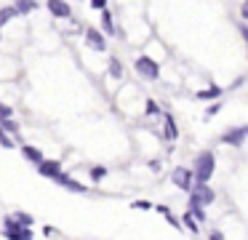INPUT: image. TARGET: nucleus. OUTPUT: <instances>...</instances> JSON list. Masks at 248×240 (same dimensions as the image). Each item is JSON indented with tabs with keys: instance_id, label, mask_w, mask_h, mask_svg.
Returning a JSON list of instances; mask_svg holds the SVG:
<instances>
[{
	"instance_id": "obj_1",
	"label": "nucleus",
	"mask_w": 248,
	"mask_h": 240,
	"mask_svg": "<svg viewBox=\"0 0 248 240\" xmlns=\"http://www.w3.org/2000/svg\"><path fill=\"white\" fill-rule=\"evenodd\" d=\"M214 171H216V155L211 152V149H203V152L195 158V163H192L195 181H211Z\"/></svg>"
},
{
	"instance_id": "obj_2",
	"label": "nucleus",
	"mask_w": 248,
	"mask_h": 240,
	"mask_svg": "<svg viewBox=\"0 0 248 240\" xmlns=\"http://www.w3.org/2000/svg\"><path fill=\"white\" fill-rule=\"evenodd\" d=\"M3 238H11V240H32L35 232H32V227H27V224H19L16 219L11 216V213H6V216H3Z\"/></svg>"
},
{
	"instance_id": "obj_3",
	"label": "nucleus",
	"mask_w": 248,
	"mask_h": 240,
	"mask_svg": "<svg viewBox=\"0 0 248 240\" xmlns=\"http://www.w3.org/2000/svg\"><path fill=\"white\" fill-rule=\"evenodd\" d=\"M214 197H216V192L208 187V181H198V184H192V190H189L187 206H211Z\"/></svg>"
},
{
	"instance_id": "obj_4",
	"label": "nucleus",
	"mask_w": 248,
	"mask_h": 240,
	"mask_svg": "<svg viewBox=\"0 0 248 240\" xmlns=\"http://www.w3.org/2000/svg\"><path fill=\"white\" fill-rule=\"evenodd\" d=\"M134 69H136V75L144 78V80H157L160 78V67H157V62L150 59V56H139L134 62Z\"/></svg>"
},
{
	"instance_id": "obj_5",
	"label": "nucleus",
	"mask_w": 248,
	"mask_h": 240,
	"mask_svg": "<svg viewBox=\"0 0 248 240\" xmlns=\"http://www.w3.org/2000/svg\"><path fill=\"white\" fill-rule=\"evenodd\" d=\"M171 181L179 187V190L189 192L192 190V181H195V174L189 168H184V165H176V168L171 171Z\"/></svg>"
},
{
	"instance_id": "obj_6",
	"label": "nucleus",
	"mask_w": 248,
	"mask_h": 240,
	"mask_svg": "<svg viewBox=\"0 0 248 240\" xmlns=\"http://www.w3.org/2000/svg\"><path fill=\"white\" fill-rule=\"evenodd\" d=\"M86 43L93 48V51H107V37H104L102 30H96V27H88L86 30Z\"/></svg>"
},
{
	"instance_id": "obj_7",
	"label": "nucleus",
	"mask_w": 248,
	"mask_h": 240,
	"mask_svg": "<svg viewBox=\"0 0 248 240\" xmlns=\"http://www.w3.org/2000/svg\"><path fill=\"white\" fill-rule=\"evenodd\" d=\"M35 171H38L40 176H46V179H56V176L62 174V163L59 160H40V163H35Z\"/></svg>"
},
{
	"instance_id": "obj_8",
	"label": "nucleus",
	"mask_w": 248,
	"mask_h": 240,
	"mask_svg": "<svg viewBox=\"0 0 248 240\" xmlns=\"http://www.w3.org/2000/svg\"><path fill=\"white\" fill-rule=\"evenodd\" d=\"M54 181H56V184H59V187H64V190L75 192V195H86V192H88V187H86V184H80V181H75V179H72L70 174H64V171H62V174L56 176Z\"/></svg>"
},
{
	"instance_id": "obj_9",
	"label": "nucleus",
	"mask_w": 248,
	"mask_h": 240,
	"mask_svg": "<svg viewBox=\"0 0 248 240\" xmlns=\"http://www.w3.org/2000/svg\"><path fill=\"white\" fill-rule=\"evenodd\" d=\"M246 136H248V126H243V128H230V131H224L221 142H224L227 147H240V144L246 142Z\"/></svg>"
},
{
	"instance_id": "obj_10",
	"label": "nucleus",
	"mask_w": 248,
	"mask_h": 240,
	"mask_svg": "<svg viewBox=\"0 0 248 240\" xmlns=\"http://www.w3.org/2000/svg\"><path fill=\"white\" fill-rule=\"evenodd\" d=\"M46 8H48L56 19H67V16L72 14V8H70V3H67V0H48V3H46Z\"/></svg>"
},
{
	"instance_id": "obj_11",
	"label": "nucleus",
	"mask_w": 248,
	"mask_h": 240,
	"mask_svg": "<svg viewBox=\"0 0 248 240\" xmlns=\"http://www.w3.org/2000/svg\"><path fill=\"white\" fill-rule=\"evenodd\" d=\"M163 136L168 139V142H176L179 139V128H176V120H173L171 115L163 117Z\"/></svg>"
},
{
	"instance_id": "obj_12",
	"label": "nucleus",
	"mask_w": 248,
	"mask_h": 240,
	"mask_svg": "<svg viewBox=\"0 0 248 240\" xmlns=\"http://www.w3.org/2000/svg\"><path fill=\"white\" fill-rule=\"evenodd\" d=\"M219 96H221V88H219V85H211V88H205V91H198V94H195V99L214 101V99H219Z\"/></svg>"
},
{
	"instance_id": "obj_13",
	"label": "nucleus",
	"mask_w": 248,
	"mask_h": 240,
	"mask_svg": "<svg viewBox=\"0 0 248 240\" xmlns=\"http://www.w3.org/2000/svg\"><path fill=\"white\" fill-rule=\"evenodd\" d=\"M14 8H16V14H32V11H38V3L35 0H14Z\"/></svg>"
},
{
	"instance_id": "obj_14",
	"label": "nucleus",
	"mask_w": 248,
	"mask_h": 240,
	"mask_svg": "<svg viewBox=\"0 0 248 240\" xmlns=\"http://www.w3.org/2000/svg\"><path fill=\"white\" fill-rule=\"evenodd\" d=\"M102 32L104 35H115V21H112L109 8H102Z\"/></svg>"
},
{
	"instance_id": "obj_15",
	"label": "nucleus",
	"mask_w": 248,
	"mask_h": 240,
	"mask_svg": "<svg viewBox=\"0 0 248 240\" xmlns=\"http://www.w3.org/2000/svg\"><path fill=\"white\" fill-rule=\"evenodd\" d=\"M107 69H109V75H112L115 80L123 78V64H120L118 56H109V59H107Z\"/></svg>"
},
{
	"instance_id": "obj_16",
	"label": "nucleus",
	"mask_w": 248,
	"mask_h": 240,
	"mask_svg": "<svg viewBox=\"0 0 248 240\" xmlns=\"http://www.w3.org/2000/svg\"><path fill=\"white\" fill-rule=\"evenodd\" d=\"M22 155L30 160V163H40V160H43V152L35 149V147H30V144H24V147H22Z\"/></svg>"
},
{
	"instance_id": "obj_17",
	"label": "nucleus",
	"mask_w": 248,
	"mask_h": 240,
	"mask_svg": "<svg viewBox=\"0 0 248 240\" xmlns=\"http://www.w3.org/2000/svg\"><path fill=\"white\" fill-rule=\"evenodd\" d=\"M182 227H184V229H189V232H192V235H198V232H200V227H198V219H195V216H192V213H189V211H187V213H184V216H182Z\"/></svg>"
},
{
	"instance_id": "obj_18",
	"label": "nucleus",
	"mask_w": 248,
	"mask_h": 240,
	"mask_svg": "<svg viewBox=\"0 0 248 240\" xmlns=\"http://www.w3.org/2000/svg\"><path fill=\"white\" fill-rule=\"evenodd\" d=\"M11 216L16 219L19 224H27V227H32V224H35V216H32V213H27V211H14Z\"/></svg>"
},
{
	"instance_id": "obj_19",
	"label": "nucleus",
	"mask_w": 248,
	"mask_h": 240,
	"mask_svg": "<svg viewBox=\"0 0 248 240\" xmlns=\"http://www.w3.org/2000/svg\"><path fill=\"white\" fill-rule=\"evenodd\" d=\"M14 16H19L14 5H6V8H0V27H3V24H8V21H11Z\"/></svg>"
},
{
	"instance_id": "obj_20",
	"label": "nucleus",
	"mask_w": 248,
	"mask_h": 240,
	"mask_svg": "<svg viewBox=\"0 0 248 240\" xmlns=\"http://www.w3.org/2000/svg\"><path fill=\"white\" fill-rule=\"evenodd\" d=\"M0 126L6 128V131H8V133H19V123H16V120H14V117H11V115H8V117H0Z\"/></svg>"
},
{
	"instance_id": "obj_21",
	"label": "nucleus",
	"mask_w": 248,
	"mask_h": 240,
	"mask_svg": "<svg viewBox=\"0 0 248 240\" xmlns=\"http://www.w3.org/2000/svg\"><path fill=\"white\" fill-rule=\"evenodd\" d=\"M0 147H6V149H14V147H16V142L8 136V131H6L3 126H0Z\"/></svg>"
},
{
	"instance_id": "obj_22",
	"label": "nucleus",
	"mask_w": 248,
	"mask_h": 240,
	"mask_svg": "<svg viewBox=\"0 0 248 240\" xmlns=\"http://www.w3.org/2000/svg\"><path fill=\"white\" fill-rule=\"evenodd\" d=\"M144 112H147V115H160V107H157V101H155V99H147Z\"/></svg>"
},
{
	"instance_id": "obj_23",
	"label": "nucleus",
	"mask_w": 248,
	"mask_h": 240,
	"mask_svg": "<svg viewBox=\"0 0 248 240\" xmlns=\"http://www.w3.org/2000/svg\"><path fill=\"white\" fill-rule=\"evenodd\" d=\"M104 176H107V168H104V165H93L91 168V179H104Z\"/></svg>"
},
{
	"instance_id": "obj_24",
	"label": "nucleus",
	"mask_w": 248,
	"mask_h": 240,
	"mask_svg": "<svg viewBox=\"0 0 248 240\" xmlns=\"http://www.w3.org/2000/svg\"><path fill=\"white\" fill-rule=\"evenodd\" d=\"M189 213H192V216L198 219V222H203V219H205V211H203V206H189Z\"/></svg>"
},
{
	"instance_id": "obj_25",
	"label": "nucleus",
	"mask_w": 248,
	"mask_h": 240,
	"mask_svg": "<svg viewBox=\"0 0 248 240\" xmlns=\"http://www.w3.org/2000/svg\"><path fill=\"white\" fill-rule=\"evenodd\" d=\"M134 208H136V211H150V208H155V206H152L150 200H136Z\"/></svg>"
},
{
	"instance_id": "obj_26",
	"label": "nucleus",
	"mask_w": 248,
	"mask_h": 240,
	"mask_svg": "<svg viewBox=\"0 0 248 240\" xmlns=\"http://www.w3.org/2000/svg\"><path fill=\"white\" fill-rule=\"evenodd\" d=\"M219 110H221V104H219V101H216V104H211L208 110H205V117H214V115H216V112H219Z\"/></svg>"
},
{
	"instance_id": "obj_27",
	"label": "nucleus",
	"mask_w": 248,
	"mask_h": 240,
	"mask_svg": "<svg viewBox=\"0 0 248 240\" xmlns=\"http://www.w3.org/2000/svg\"><path fill=\"white\" fill-rule=\"evenodd\" d=\"M8 115H14V110L8 104H3V101H0V117H8Z\"/></svg>"
},
{
	"instance_id": "obj_28",
	"label": "nucleus",
	"mask_w": 248,
	"mask_h": 240,
	"mask_svg": "<svg viewBox=\"0 0 248 240\" xmlns=\"http://www.w3.org/2000/svg\"><path fill=\"white\" fill-rule=\"evenodd\" d=\"M107 3H109V0H91V8L102 11V8H107Z\"/></svg>"
},
{
	"instance_id": "obj_29",
	"label": "nucleus",
	"mask_w": 248,
	"mask_h": 240,
	"mask_svg": "<svg viewBox=\"0 0 248 240\" xmlns=\"http://www.w3.org/2000/svg\"><path fill=\"white\" fill-rule=\"evenodd\" d=\"M43 235H48V238H59L62 232H56L54 227H46V229H43Z\"/></svg>"
},
{
	"instance_id": "obj_30",
	"label": "nucleus",
	"mask_w": 248,
	"mask_h": 240,
	"mask_svg": "<svg viewBox=\"0 0 248 240\" xmlns=\"http://www.w3.org/2000/svg\"><path fill=\"white\" fill-rule=\"evenodd\" d=\"M208 238H211V240H221V238H224V232H219V229H214V232H211Z\"/></svg>"
},
{
	"instance_id": "obj_31",
	"label": "nucleus",
	"mask_w": 248,
	"mask_h": 240,
	"mask_svg": "<svg viewBox=\"0 0 248 240\" xmlns=\"http://www.w3.org/2000/svg\"><path fill=\"white\" fill-rule=\"evenodd\" d=\"M243 16H246V19H248V0H246V3H243Z\"/></svg>"
},
{
	"instance_id": "obj_32",
	"label": "nucleus",
	"mask_w": 248,
	"mask_h": 240,
	"mask_svg": "<svg viewBox=\"0 0 248 240\" xmlns=\"http://www.w3.org/2000/svg\"><path fill=\"white\" fill-rule=\"evenodd\" d=\"M240 32H243V37H246V43H248V27H243Z\"/></svg>"
},
{
	"instance_id": "obj_33",
	"label": "nucleus",
	"mask_w": 248,
	"mask_h": 240,
	"mask_svg": "<svg viewBox=\"0 0 248 240\" xmlns=\"http://www.w3.org/2000/svg\"><path fill=\"white\" fill-rule=\"evenodd\" d=\"M0 37H3V27H0Z\"/></svg>"
}]
</instances>
